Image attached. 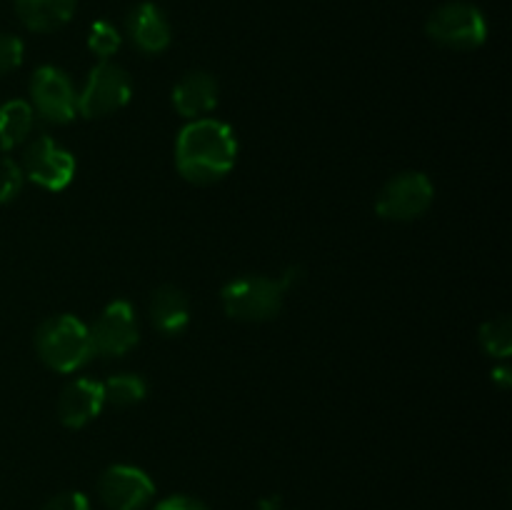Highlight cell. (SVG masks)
I'll use <instances>...</instances> for the list:
<instances>
[{"label": "cell", "mask_w": 512, "mask_h": 510, "mask_svg": "<svg viewBox=\"0 0 512 510\" xmlns=\"http://www.w3.org/2000/svg\"><path fill=\"white\" fill-rule=\"evenodd\" d=\"M23 175L45 190H65L75 178V158L70 150L55 143L50 135H40L25 148Z\"/></svg>", "instance_id": "obj_8"}, {"label": "cell", "mask_w": 512, "mask_h": 510, "mask_svg": "<svg viewBox=\"0 0 512 510\" xmlns=\"http://www.w3.org/2000/svg\"><path fill=\"white\" fill-rule=\"evenodd\" d=\"M425 33L443 48L475 50L488 38L485 15L470 3H445L428 18Z\"/></svg>", "instance_id": "obj_6"}, {"label": "cell", "mask_w": 512, "mask_h": 510, "mask_svg": "<svg viewBox=\"0 0 512 510\" xmlns=\"http://www.w3.org/2000/svg\"><path fill=\"white\" fill-rule=\"evenodd\" d=\"M125 30H128L135 48L145 55L163 53V50H168L170 40H173L168 18L155 3L135 5L128 13V20H125Z\"/></svg>", "instance_id": "obj_13"}, {"label": "cell", "mask_w": 512, "mask_h": 510, "mask_svg": "<svg viewBox=\"0 0 512 510\" xmlns=\"http://www.w3.org/2000/svg\"><path fill=\"white\" fill-rule=\"evenodd\" d=\"M145 395H148V385H145V380L135 373H118L103 383L105 405H113V408H130V405H138Z\"/></svg>", "instance_id": "obj_17"}, {"label": "cell", "mask_w": 512, "mask_h": 510, "mask_svg": "<svg viewBox=\"0 0 512 510\" xmlns=\"http://www.w3.org/2000/svg\"><path fill=\"white\" fill-rule=\"evenodd\" d=\"M25 183L23 168L15 160L0 158V203H10L20 195Z\"/></svg>", "instance_id": "obj_20"}, {"label": "cell", "mask_w": 512, "mask_h": 510, "mask_svg": "<svg viewBox=\"0 0 512 510\" xmlns=\"http://www.w3.org/2000/svg\"><path fill=\"white\" fill-rule=\"evenodd\" d=\"M255 510H285V503L280 495H268V498L258 500Z\"/></svg>", "instance_id": "obj_24"}, {"label": "cell", "mask_w": 512, "mask_h": 510, "mask_svg": "<svg viewBox=\"0 0 512 510\" xmlns=\"http://www.w3.org/2000/svg\"><path fill=\"white\" fill-rule=\"evenodd\" d=\"M33 108L28 100H8L0 105V150H13L33 130Z\"/></svg>", "instance_id": "obj_16"}, {"label": "cell", "mask_w": 512, "mask_h": 510, "mask_svg": "<svg viewBox=\"0 0 512 510\" xmlns=\"http://www.w3.org/2000/svg\"><path fill=\"white\" fill-rule=\"evenodd\" d=\"M130 95H133V80H130L128 70L110 60H100L90 70L83 90L78 93V113L83 118H105V115L125 108Z\"/></svg>", "instance_id": "obj_5"}, {"label": "cell", "mask_w": 512, "mask_h": 510, "mask_svg": "<svg viewBox=\"0 0 512 510\" xmlns=\"http://www.w3.org/2000/svg\"><path fill=\"white\" fill-rule=\"evenodd\" d=\"M493 383H498L500 388H510L512 385V378H510V368H495L493 370Z\"/></svg>", "instance_id": "obj_25"}, {"label": "cell", "mask_w": 512, "mask_h": 510, "mask_svg": "<svg viewBox=\"0 0 512 510\" xmlns=\"http://www.w3.org/2000/svg\"><path fill=\"white\" fill-rule=\"evenodd\" d=\"M298 268H288L280 278L268 275H240L230 280L220 293L225 313L243 323H265L273 320L283 308L285 293L298 280Z\"/></svg>", "instance_id": "obj_2"}, {"label": "cell", "mask_w": 512, "mask_h": 510, "mask_svg": "<svg viewBox=\"0 0 512 510\" xmlns=\"http://www.w3.org/2000/svg\"><path fill=\"white\" fill-rule=\"evenodd\" d=\"M88 48L93 50L100 60H108L110 55L118 53L120 48L118 28L110 25L108 20H98V23H93L88 33Z\"/></svg>", "instance_id": "obj_19"}, {"label": "cell", "mask_w": 512, "mask_h": 510, "mask_svg": "<svg viewBox=\"0 0 512 510\" xmlns=\"http://www.w3.org/2000/svg\"><path fill=\"white\" fill-rule=\"evenodd\" d=\"M78 0H15L20 23L33 33H53L75 13Z\"/></svg>", "instance_id": "obj_15"}, {"label": "cell", "mask_w": 512, "mask_h": 510, "mask_svg": "<svg viewBox=\"0 0 512 510\" xmlns=\"http://www.w3.org/2000/svg\"><path fill=\"white\" fill-rule=\"evenodd\" d=\"M218 80L205 70H190L173 85V108L188 120L208 118L218 105Z\"/></svg>", "instance_id": "obj_12"}, {"label": "cell", "mask_w": 512, "mask_h": 510, "mask_svg": "<svg viewBox=\"0 0 512 510\" xmlns=\"http://www.w3.org/2000/svg\"><path fill=\"white\" fill-rule=\"evenodd\" d=\"M238 160V140L230 125L215 118L190 120L175 143V168L188 183L223 180Z\"/></svg>", "instance_id": "obj_1"}, {"label": "cell", "mask_w": 512, "mask_h": 510, "mask_svg": "<svg viewBox=\"0 0 512 510\" xmlns=\"http://www.w3.org/2000/svg\"><path fill=\"white\" fill-rule=\"evenodd\" d=\"M150 323L163 335H180L190 323L188 295L175 285H160L150 298Z\"/></svg>", "instance_id": "obj_14"}, {"label": "cell", "mask_w": 512, "mask_h": 510, "mask_svg": "<svg viewBox=\"0 0 512 510\" xmlns=\"http://www.w3.org/2000/svg\"><path fill=\"white\" fill-rule=\"evenodd\" d=\"M23 40L15 38V35L0 33V75L10 73V70L18 68L23 63Z\"/></svg>", "instance_id": "obj_21"}, {"label": "cell", "mask_w": 512, "mask_h": 510, "mask_svg": "<svg viewBox=\"0 0 512 510\" xmlns=\"http://www.w3.org/2000/svg\"><path fill=\"white\" fill-rule=\"evenodd\" d=\"M98 495L110 510H143L153 500L155 483L135 465H110L100 475Z\"/></svg>", "instance_id": "obj_10"}, {"label": "cell", "mask_w": 512, "mask_h": 510, "mask_svg": "<svg viewBox=\"0 0 512 510\" xmlns=\"http://www.w3.org/2000/svg\"><path fill=\"white\" fill-rule=\"evenodd\" d=\"M40 510H90V500L80 490H68L50 498Z\"/></svg>", "instance_id": "obj_22"}, {"label": "cell", "mask_w": 512, "mask_h": 510, "mask_svg": "<svg viewBox=\"0 0 512 510\" xmlns=\"http://www.w3.org/2000/svg\"><path fill=\"white\" fill-rule=\"evenodd\" d=\"M30 100L33 113L45 118L48 123L68 125L78 115V90L68 73L55 65H43L30 78Z\"/></svg>", "instance_id": "obj_7"}, {"label": "cell", "mask_w": 512, "mask_h": 510, "mask_svg": "<svg viewBox=\"0 0 512 510\" xmlns=\"http://www.w3.org/2000/svg\"><path fill=\"white\" fill-rule=\"evenodd\" d=\"M433 198V180L425 173H420V170H405V173L393 175L380 188L378 198H375V213L383 220L408 223V220H415L423 213H428Z\"/></svg>", "instance_id": "obj_4"}, {"label": "cell", "mask_w": 512, "mask_h": 510, "mask_svg": "<svg viewBox=\"0 0 512 510\" xmlns=\"http://www.w3.org/2000/svg\"><path fill=\"white\" fill-rule=\"evenodd\" d=\"M93 353L103 358H118L138 345L140 328L135 318V308L128 300H113L95 318L93 328H88Z\"/></svg>", "instance_id": "obj_9"}, {"label": "cell", "mask_w": 512, "mask_h": 510, "mask_svg": "<svg viewBox=\"0 0 512 510\" xmlns=\"http://www.w3.org/2000/svg\"><path fill=\"white\" fill-rule=\"evenodd\" d=\"M480 345L485 353L493 358H510L512 353V323L508 315H498V318L485 320L480 328Z\"/></svg>", "instance_id": "obj_18"}, {"label": "cell", "mask_w": 512, "mask_h": 510, "mask_svg": "<svg viewBox=\"0 0 512 510\" xmlns=\"http://www.w3.org/2000/svg\"><path fill=\"white\" fill-rule=\"evenodd\" d=\"M105 408L103 383L93 378H78L63 388L58 398V418L65 428H83Z\"/></svg>", "instance_id": "obj_11"}, {"label": "cell", "mask_w": 512, "mask_h": 510, "mask_svg": "<svg viewBox=\"0 0 512 510\" xmlns=\"http://www.w3.org/2000/svg\"><path fill=\"white\" fill-rule=\"evenodd\" d=\"M35 353L58 373H75L93 358L88 325L75 315H53L35 330Z\"/></svg>", "instance_id": "obj_3"}, {"label": "cell", "mask_w": 512, "mask_h": 510, "mask_svg": "<svg viewBox=\"0 0 512 510\" xmlns=\"http://www.w3.org/2000/svg\"><path fill=\"white\" fill-rule=\"evenodd\" d=\"M155 510H208V505L203 503V500L193 498V495H170V498L160 500L158 505H155Z\"/></svg>", "instance_id": "obj_23"}]
</instances>
